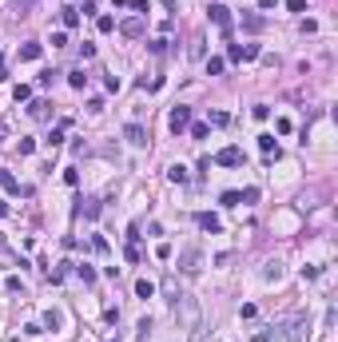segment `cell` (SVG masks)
<instances>
[{
  "label": "cell",
  "instance_id": "cell-1",
  "mask_svg": "<svg viewBox=\"0 0 338 342\" xmlns=\"http://www.w3.org/2000/svg\"><path fill=\"white\" fill-rule=\"evenodd\" d=\"M175 322H179V330H187L191 342L203 338V310H199V302L191 294H179L175 298Z\"/></svg>",
  "mask_w": 338,
  "mask_h": 342
},
{
  "label": "cell",
  "instance_id": "cell-2",
  "mask_svg": "<svg viewBox=\"0 0 338 342\" xmlns=\"http://www.w3.org/2000/svg\"><path fill=\"white\" fill-rule=\"evenodd\" d=\"M179 271H183V275H199V271H203V251H199V247H187V251L179 255Z\"/></svg>",
  "mask_w": 338,
  "mask_h": 342
},
{
  "label": "cell",
  "instance_id": "cell-3",
  "mask_svg": "<svg viewBox=\"0 0 338 342\" xmlns=\"http://www.w3.org/2000/svg\"><path fill=\"white\" fill-rule=\"evenodd\" d=\"M207 20H211L219 32H231V8H227V4H211V8H207Z\"/></svg>",
  "mask_w": 338,
  "mask_h": 342
},
{
  "label": "cell",
  "instance_id": "cell-4",
  "mask_svg": "<svg viewBox=\"0 0 338 342\" xmlns=\"http://www.w3.org/2000/svg\"><path fill=\"white\" fill-rule=\"evenodd\" d=\"M167 123H171V131H183V127L191 123V108H183V104H179V108H171Z\"/></svg>",
  "mask_w": 338,
  "mask_h": 342
},
{
  "label": "cell",
  "instance_id": "cell-5",
  "mask_svg": "<svg viewBox=\"0 0 338 342\" xmlns=\"http://www.w3.org/2000/svg\"><path fill=\"white\" fill-rule=\"evenodd\" d=\"M215 163H219V167H239V163H243V151H239V147H223V151L215 155Z\"/></svg>",
  "mask_w": 338,
  "mask_h": 342
},
{
  "label": "cell",
  "instance_id": "cell-6",
  "mask_svg": "<svg viewBox=\"0 0 338 342\" xmlns=\"http://www.w3.org/2000/svg\"><path fill=\"white\" fill-rule=\"evenodd\" d=\"M123 135H127V143H131V147H143V143H147V131H143L139 123H127V127H123Z\"/></svg>",
  "mask_w": 338,
  "mask_h": 342
},
{
  "label": "cell",
  "instance_id": "cell-7",
  "mask_svg": "<svg viewBox=\"0 0 338 342\" xmlns=\"http://www.w3.org/2000/svg\"><path fill=\"white\" fill-rule=\"evenodd\" d=\"M119 32H123L127 40H135V36H143V20H139V16H131V20H123V24H119Z\"/></svg>",
  "mask_w": 338,
  "mask_h": 342
},
{
  "label": "cell",
  "instance_id": "cell-8",
  "mask_svg": "<svg viewBox=\"0 0 338 342\" xmlns=\"http://www.w3.org/2000/svg\"><path fill=\"white\" fill-rule=\"evenodd\" d=\"M28 115H32V119H48V115H52V104H48V100H32Z\"/></svg>",
  "mask_w": 338,
  "mask_h": 342
},
{
  "label": "cell",
  "instance_id": "cell-9",
  "mask_svg": "<svg viewBox=\"0 0 338 342\" xmlns=\"http://www.w3.org/2000/svg\"><path fill=\"white\" fill-rule=\"evenodd\" d=\"M195 223H199V227H203V231H211V235H215V231L223 227V223H219V215H211V211H203V215H199Z\"/></svg>",
  "mask_w": 338,
  "mask_h": 342
},
{
  "label": "cell",
  "instance_id": "cell-10",
  "mask_svg": "<svg viewBox=\"0 0 338 342\" xmlns=\"http://www.w3.org/2000/svg\"><path fill=\"white\" fill-rule=\"evenodd\" d=\"M159 290H163V298H171V302H175V298H179V283H175V275H167V279L159 283Z\"/></svg>",
  "mask_w": 338,
  "mask_h": 342
},
{
  "label": "cell",
  "instance_id": "cell-11",
  "mask_svg": "<svg viewBox=\"0 0 338 342\" xmlns=\"http://www.w3.org/2000/svg\"><path fill=\"white\" fill-rule=\"evenodd\" d=\"M263 279H267V283H279V279H282V263H279V259H275V263H267Z\"/></svg>",
  "mask_w": 338,
  "mask_h": 342
},
{
  "label": "cell",
  "instance_id": "cell-12",
  "mask_svg": "<svg viewBox=\"0 0 338 342\" xmlns=\"http://www.w3.org/2000/svg\"><path fill=\"white\" fill-rule=\"evenodd\" d=\"M60 20H64V28H76V24H80V8H64Z\"/></svg>",
  "mask_w": 338,
  "mask_h": 342
},
{
  "label": "cell",
  "instance_id": "cell-13",
  "mask_svg": "<svg viewBox=\"0 0 338 342\" xmlns=\"http://www.w3.org/2000/svg\"><path fill=\"white\" fill-rule=\"evenodd\" d=\"M259 147H263V155H279V143H275V135H259Z\"/></svg>",
  "mask_w": 338,
  "mask_h": 342
},
{
  "label": "cell",
  "instance_id": "cell-14",
  "mask_svg": "<svg viewBox=\"0 0 338 342\" xmlns=\"http://www.w3.org/2000/svg\"><path fill=\"white\" fill-rule=\"evenodd\" d=\"M36 8V0H12V16H28Z\"/></svg>",
  "mask_w": 338,
  "mask_h": 342
},
{
  "label": "cell",
  "instance_id": "cell-15",
  "mask_svg": "<svg viewBox=\"0 0 338 342\" xmlns=\"http://www.w3.org/2000/svg\"><path fill=\"white\" fill-rule=\"evenodd\" d=\"M40 56H44L40 44H24V48H20V60H40Z\"/></svg>",
  "mask_w": 338,
  "mask_h": 342
},
{
  "label": "cell",
  "instance_id": "cell-16",
  "mask_svg": "<svg viewBox=\"0 0 338 342\" xmlns=\"http://www.w3.org/2000/svg\"><path fill=\"white\" fill-rule=\"evenodd\" d=\"M271 338H279V326H263V330H255V338H251V342H271Z\"/></svg>",
  "mask_w": 338,
  "mask_h": 342
},
{
  "label": "cell",
  "instance_id": "cell-17",
  "mask_svg": "<svg viewBox=\"0 0 338 342\" xmlns=\"http://www.w3.org/2000/svg\"><path fill=\"white\" fill-rule=\"evenodd\" d=\"M167 179H171V183H187L191 175H187V167H183V163H175V167L167 171Z\"/></svg>",
  "mask_w": 338,
  "mask_h": 342
},
{
  "label": "cell",
  "instance_id": "cell-18",
  "mask_svg": "<svg viewBox=\"0 0 338 342\" xmlns=\"http://www.w3.org/2000/svg\"><path fill=\"white\" fill-rule=\"evenodd\" d=\"M243 28H247V32H259V28H263V16L247 12V16H243Z\"/></svg>",
  "mask_w": 338,
  "mask_h": 342
},
{
  "label": "cell",
  "instance_id": "cell-19",
  "mask_svg": "<svg viewBox=\"0 0 338 342\" xmlns=\"http://www.w3.org/2000/svg\"><path fill=\"white\" fill-rule=\"evenodd\" d=\"M12 100H16V104L32 100V88H28V84H16V88H12Z\"/></svg>",
  "mask_w": 338,
  "mask_h": 342
},
{
  "label": "cell",
  "instance_id": "cell-20",
  "mask_svg": "<svg viewBox=\"0 0 338 342\" xmlns=\"http://www.w3.org/2000/svg\"><path fill=\"white\" fill-rule=\"evenodd\" d=\"M302 330H306V318H294L290 322V342H302Z\"/></svg>",
  "mask_w": 338,
  "mask_h": 342
},
{
  "label": "cell",
  "instance_id": "cell-21",
  "mask_svg": "<svg viewBox=\"0 0 338 342\" xmlns=\"http://www.w3.org/2000/svg\"><path fill=\"white\" fill-rule=\"evenodd\" d=\"M223 68H227V60H223V56H211V60H207V76H219Z\"/></svg>",
  "mask_w": 338,
  "mask_h": 342
},
{
  "label": "cell",
  "instance_id": "cell-22",
  "mask_svg": "<svg viewBox=\"0 0 338 342\" xmlns=\"http://www.w3.org/2000/svg\"><path fill=\"white\" fill-rule=\"evenodd\" d=\"M135 294H139V298H151V294H155V283H147V279H139V283H135Z\"/></svg>",
  "mask_w": 338,
  "mask_h": 342
},
{
  "label": "cell",
  "instance_id": "cell-23",
  "mask_svg": "<svg viewBox=\"0 0 338 342\" xmlns=\"http://www.w3.org/2000/svg\"><path fill=\"white\" fill-rule=\"evenodd\" d=\"M68 84L80 92V88H88V76H84V72H68Z\"/></svg>",
  "mask_w": 338,
  "mask_h": 342
},
{
  "label": "cell",
  "instance_id": "cell-24",
  "mask_svg": "<svg viewBox=\"0 0 338 342\" xmlns=\"http://www.w3.org/2000/svg\"><path fill=\"white\" fill-rule=\"evenodd\" d=\"M64 127H68V119H64V123H60L56 131L48 135V147H60V143H64Z\"/></svg>",
  "mask_w": 338,
  "mask_h": 342
},
{
  "label": "cell",
  "instance_id": "cell-25",
  "mask_svg": "<svg viewBox=\"0 0 338 342\" xmlns=\"http://www.w3.org/2000/svg\"><path fill=\"white\" fill-rule=\"evenodd\" d=\"M60 322H64L60 310H48V314H44V326H48V330H60Z\"/></svg>",
  "mask_w": 338,
  "mask_h": 342
},
{
  "label": "cell",
  "instance_id": "cell-26",
  "mask_svg": "<svg viewBox=\"0 0 338 342\" xmlns=\"http://www.w3.org/2000/svg\"><path fill=\"white\" fill-rule=\"evenodd\" d=\"M187 127H191V139H207V131H211L207 123H187Z\"/></svg>",
  "mask_w": 338,
  "mask_h": 342
},
{
  "label": "cell",
  "instance_id": "cell-27",
  "mask_svg": "<svg viewBox=\"0 0 338 342\" xmlns=\"http://www.w3.org/2000/svg\"><path fill=\"white\" fill-rule=\"evenodd\" d=\"M0 187H4V191H20V183H16L8 171H0Z\"/></svg>",
  "mask_w": 338,
  "mask_h": 342
},
{
  "label": "cell",
  "instance_id": "cell-28",
  "mask_svg": "<svg viewBox=\"0 0 338 342\" xmlns=\"http://www.w3.org/2000/svg\"><path fill=\"white\" fill-rule=\"evenodd\" d=\"M84 215L96 219V215H100V203H96V199H84Z\"/></svg>",
  "mask_w": 338,
  "mask_h": 342
},
{
  "label": "cell",
  "instance_id": "cell-29",
  "mask_svg": "<svg viewBox=\"0 0 338 342\" xmlns=\"http://www.w3.org/2000/svg\"><path fill=\"white\" fill-rule=\"evenodd\" d=\"M255 199H259V191H255V187H247V191H239V203H255Z\"/></svg>",
  "mask_w": 338,
  "mask_h": 342
},
{
  "label": "cell",
  "instance_id": "cell-30",
  "mask_svg": "<svg viewBox=\"0 0 338 342\" xmlns=\"http://www.w3.org/2000/svg\"><path fill=\"white\" fill-rule=\"evenodd\" d=\"M76 275H80L84 283H96V271H92V267H76Z\"/></svg>",
  "mask_w": 338,
  "mask_h": 342
},
{
  "label": "cell",
  "instance_id": "cell-31",
  "mask_svg": "<svg viewBox=\"0 0 338 342\" xmlns=\"http://www.w3.org/2000/svg\"><path fill=\"white\" fill-rule=\"evenodd\" d=\"M96 28H100V32H112L115 20H112V16H100V20H96Z\"/></svg>",
  "mask_w": 338,
  "mask_h": 342
},
{
  "label": "cell",
  "instance_id": "cell-32",
  "mask_svg": "<svg viewBox=\"0 0 338 342\" xmlns=\"http://www.w3.org/2000/svg\"><path fill=\"white\" fill-rule=\"evenodd\" d=\"M147 334H151V318H139V342H147Z\"/></svg>",
  "mask_w": 338,
  "mask_h": 342
},
{
  "label": "cell",
  "instance_id": "cell-33",
  "mask_svg": "<svg viewBox=\"0 0 338 342\" xmlns=\"http://www.w3.org/2000/svg\"><path fill=\"white\" fill-rule=\"evenodd\" d=\"M239 48H243V60H255V56H259V44H239Z\"/></svg>",
  "mask_w": 338,
  "mask_h": 342
},
{
  "label": "cell",
  "instance_id": "cell-34",
  "mask_svg": "<svg viewBox=\"0 0 338 342\" xmlns=\"http://www.w3.org/2000/svg\"><path fill=\"white\" fill-rule=\"evenodd\" d=\"M239 60H243V48H239V44H231V52H227V64H239Z\"/></svg>",
  "mask_w": 338,
  "mask_h": 342
},
{
  "label": "cell",
  "instance_id": "cell-35",
  "mask_svg": "<svg viewBox=\"0 0 338 342\" xmlns=\"http://www.w3.org/2000/svg\"><path fill=\"white\" fill-rule=\"evenodd\" d=\"M223 207H239V191H223Z\"/></svg>",
  "mask_w": 338,
  "mask_h": 342
},
{
  "label": "cell",
  "instance_id": "cell-36",
  "mask_svg": "<svg viewBox=\"0 0 338 342\" xmlns=\"http://www.w3.org/2000/svg\"><path fill=\"white\" fill-rule=\"evenodd\" d=\"M211 123H215V127H223V123H231V115H227V112H211Z\"/></svg>",
  "mask_w": 338,
  "mask_h": 342
},
{
  "label": "cell",
  "instance_id": "cell-37",
  "mask_svg": "<svg viewBox=\"0 0 338 342\" xmlns=\"http://www.w3.org/2000/svg\"><path fill=\"white\" fill-rule=\"evenodd\" d=\"M92 251L96 255H108V239H92Z\"/></svg>",
  "mask_w": 338,
  "mask_h": 342
},
{
  "label": "cell",
  "instance_id": "cell-38",
  "mask_svg": "<svg viewBox=\"0 0 338 342\" xmlns=\"http://www.w3.org/2000/svg\"><path fill=\"white\" fill-rule=\"evenodd\" d=\"M123 255H127V263H139V247H135V243H127V251H123Z\"/></svg>",
  "mask_w": 338,
  "mask_h": 342
},
{
  "label": "cell",
  "instance_id": "cell-39",
  "mask_svg": "<svg viewBox=\"0 0 338 342\" xmlns=\"http://www.w3.org/2000/svg\"><path fill=\"white\" fill-rule=\"evenodd\" d=\"M68 44V32H52V48H64Z\"/></svg>",
  "mask_w": 338,
  "mask_h": 342
},
{
  "label": "cell",
  "instance_id": "cell-40",
  "mask_svg": "<svg viewBox=\"0 0 338 342\" xmlns=\"http://www.w3.org/2000/svg\"><path fill=\"white\" fill-rule=\"evenodd\" d=\"M286 8L290 12H306V0H286Z\"/></svg>",
  "mask_w": 338,
  "mask_h": 342
},
{
  "label": "cell",
  "instance_id": "cell-41",
  "mask_svg": "<svg viewBox=\"0 0 338 342\" xmlns=\"http://www.w3.org/2000/svg\"><path fill=\"white\" fill-rule=\"evenodd\" d=\"M4 135H8V123H4V119H0V139H4Z\"/></svg>",
  "mask_w": 338,
  "mask_h": 342
},
{
  "label": "cell",
  "instance_id": "cell-42",
  "mask_svg": "<svg viewBox=\"0 0 338 342\" xmlns=\"http://www.w3.org/2000/svg\"><path fill=\"white\" fill-rule=\"evenodd\" d=\"M159 4H163V8H167V12H171V8H175V0H159Z\"/></svg>",
  "mask_w": 338,
  "mask_h": 342
},
{
  "label": "cell",
  "instance_id": "cell-43",
  "mask_svg": "<svg viewBox=\"0 0 338 342\" xmlns=\"http://www.w3.org/2000/svg\"><path fill=\"white\" fill-rule=\"evenodd\" d=\"M4 215H8V203H0V219H4Z\"/></svg>",
  "mask_w": 338,
  "mask_h": 342
},
{
  "label": "cell",
  "instance_id": "cell-44",
  "mask_svg": "<svg viewBox=\"0 0 338 342\" xmlns=\"http://www.w3.org/2000/svg\"><path fill=\"white\" fill-rule=\"evenodd\" d=\"M0 68H4V60H0Z\"/></svg>",
  "mask_w": 338,
  "mask_h": 342
}]
</instances>
